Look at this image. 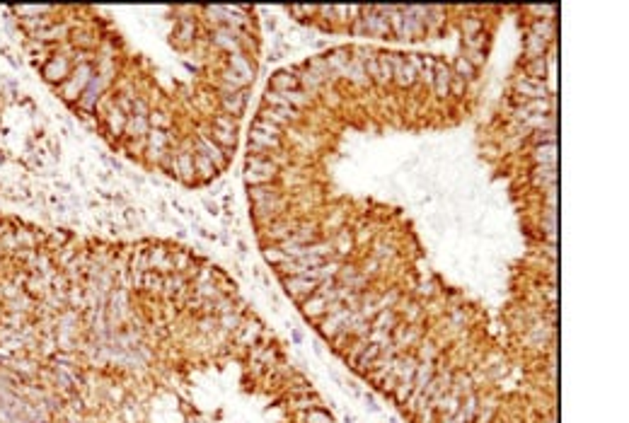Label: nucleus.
<instances>
[{
    "label": "nucleus",
    "mask_w": 629,
    "mask_h": 423,
    "mask_svg": "<svg viewBox=\"0 0 629 423\" xmlns=\"http://www.w3.org/2000/svg\"><path fill=\"white\" fill-rule=\"evenodd\" d=\"M278 172L281 170L267 155H247V160H245V179H247L249 186L278 181Z\"/></svg>",
    "instance_id": "f257e3e1"
},
{
    "label": "nucleus",
    "mask_w": 629,
    "mask_h": 423,
    "mask_svg": "<svg viewBox=\"0 0 629 423\" xmlns=\"http://www.w3.org/2000/svg\"><path fill=\"white\" fill-rule=\"evenodd\" d=\"M281 281H283L286 293L291 295V298H296L298 305H301L305 298H310L314 290L319 288L317 278H308V276H291V278H281Z\"/></svg>",
    "instance_id": "f03ea898"
},
{
    "label": "nucleus",
    "mask_w": 629,
    "mask_h": 423,
    "mask_svg": "<svg viewBox=\"0 0 629 423\" xmlns=\"http://www.w3.org/2000/svg\"><path fill=\"white\" fill-rule=\"evenodd\" d=\"M450 78H453V68L448 66L445 61L436 58V66H434V95L438 100H445L450 95Z\"/></svg>",
    "instance_id": "7ed1b4c3"
},
{
    "label": "nucleus",
    "mask_w": 629,
    "mask_h": 423,
    "mask_svg": "<svg viewBox=\"0 0 629 423\" xmlns=\"http://www.w3.org/2000/svg\"><path fill=\"white\" fill-rule=\"evenodd\" d=\"M327 305H329V300L324 298V295H319V293H312L310 298H305L301 303V312L305 314L310 322H314L317 324L319 319L327 314Z\"/></svg>",
    "instance_id": "20e7f679"
},
{
    "label": "nucleus",
    "mask_w": 629,
    "mask_h": 423,
    "mask_svg": "<svg viewBox=\"0 0 629 423\" xmlns=\"http://www.w3.org/2000/svg\"><path fill=\"white\" fill-rule=\"evenodd\" d=\"M269 90L272 92H293V90H301V82H298L296 75V68H288V71H278L272 75L269 80Z\"/></svg>",
    "instance_id": "39448f33"
},
{
    "label": "nucleus",
    "mask_w": 629,
    "mask_h": 423,
    "mask_svg": "<svg viewBox=\"0 0 629 423\" xmlns=\"http://www.w3.org/2000/svg\"><path fill=\"white\" fill-rule=\"evenodd\" d=\"M544 39L547 37H542V32H530L528 37H525L523 51H525V56H528V61H533V58H542Z\"/></svg>",
    "instance_id": "423d86ee"
},
{
    "label": "nucleus",
    "mask_w": 629,
    "mask_h": 423,
    "mask_svg": "<svg viewBox=\"0 0 629 423\" xmlns=\"http://www.w3.org/2000/svg\"><path fill=\"white\" fill-rule=\"evenodd\" d=\"M450 68H453V73H455V75H460L465 82L475 80V78H477V73H479V71H477V68L472 66V63L468 61V58H463V56H458V58H455V63H453V66H450Z\"/></svg>",
    "instance_id": "0eeeda50"
},
{
    "label": "nucleus",
    "mask_w": 629,
    "mask_h": 423,
    "mask_svg": "<svg viewBox=\"0 0 629 423\" xmlns=\"http://www.w3.org/2000/svg\"><path fill=\"white\" fill-rule=\"evenodd\" d=\"M525 78H533V80H544V73H547V63L544 58H533V61L525 63Z\"/></svg>",
    "instance_id": "6e6552de"
},
{
    "label": "nucleus",
    "mask_w": 629,
    "mask_h": 423,
    "mask_svg": "<svg viewBox=\"0 0 629 423\" xmlns=\"http://www.w3.org/2000/svg\"><path fill=\"white\" fill-rule=\"evenodd\" d=\"M262 252H264V259H267V262L272 264L274 269L281 267V264H286V262H288V254H286V252H281V249H278L276 244H272V247H264Z\"/></svg>",
    "instance_id": "1a4fd4ad"
},
{
    "label": "nucleus",
    "mask_w": 629,
    "mask_h": 423,
    "mask_svg": "<svg viewBox=\"0 0 629 423\" xmlns=\"http://www.w3.org/2000/svg\"><path fill=\"white\" fill-rule=\"evenodd\" d=\"M305 423H337V421H334V416L324 406H317V409H310L305 414Z\"/></svg>",
    "instance_id": "9d476101"
},
{
    "label": "nucleus",
    "mask_w": 629,
    "mask_h": 423,
    "mask_svg": "<svg viewBox=\"0 0 629 423\" xmlns=\"http://www.w3.org/2000/svg\"><path fill=\"white\" fill-rule=\"evenodd\" d=\"M463 32H465V37L484 32V19L481 17H465L463 19Z\"/></svg>",
    "instance_id": "9b49d317"
},
{
    "label": "nucleus",
    "mask_w": 629,
    "mask_h": 423,
    "mask_svg": "<svg viewBox=\"0 0 629 423\" xmlns=\"http://www.w3.org/2000/svg\"><path fill=\"white\" fill-rule=\"evenodd\" d=\"M463 58H468L472 66L479 71V68L484 66V61H486V51H481V48H465V56Z\"/></svg>",
    "instance_id": "f8f14e48"
},
{
    "label": "nucleus",
    "mask_w": 629,
    "mask_h": 423,
    "mask_svg": "<svg viewBox=\"0 0 629 423\" xmlns=\"http://www.w3.org/2000/svg\"><path fill=\"white\" fill-rule=\"evenodd\" d=\"M465 92H468V82L463 80L460 75H455L453 73V78H450V95H458V97H463Z\"/></svg>",
    "instance_id": "ddd939ff"
}]
</instances>
